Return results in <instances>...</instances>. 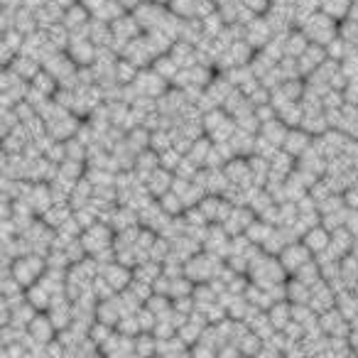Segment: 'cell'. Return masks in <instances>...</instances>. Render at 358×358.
Wrapping results in <instances>:
<instances>
[{"label": "cell", "mask_w": 358, "mask_h": 358, "mask_svg": "<svg viewBox=\"0 0 358 358\" xmlns=\"http://www.w3.org/2000/svg\"><path fill=\"white\" fill-rule=\"evenodd\" d=\"M319 324H322V331L327 336H348L351 334V319L343 317L336 307L327 309V312L319 314Z\"/></svg>", "instance_id": "52a82bcc"}, {"label": "cell", "mask_w": 358, "mask_h": 358, "mask_svg": "<svg viewBox=\"0 0 358 358\" xmlns=\"http://www.w3.org/2000/svg\"><path fill=\"white\" fill-rule=\"evenodd\" d=\"M309 307H312L317 314H322V312H327V309L336 307V289H334L331 285L327 282V280L317 282L312 287V299H309Z\"/></svg>", "instance_id": "9a60e30c"}, {"label": "cell", "mask_w": 358, "mask_h": 358, "mask_svg": "<svg viewBox=\"0 0 358 358\" xmlns=\"http://www.w3.org/2000/svg\"><path fill=\"white\" fill-rule=\"evenodd\" d=\"M13 275L17 278V282L22 285V287H30V285H35L37 280L45 275L47 270V255L42 253H25V255H17L15 260H13L10 265Z\"/></svg>", "instance_id": "6da1fadb"}, {"label": "cell", "mask_w": 358, "mask_h": 358, "mask_svg": "<svg viewBox=\"0 0 358 358\" xmlns=\"http://www.w3.org/2000/svg\"><path fill=\"white\" fill-rule=\"evenodd\" d=\"M10 69L15 71V74H20L22 79L32 81L37 76V71L42 69V62L35 59V57H30V55H22V52H20V55L10 62Z\"/></svg>", "instance_id": "ffe728a7"}, {"label": "cell", "mask_w": 358, "mask_h": 358, "mask_svg": "<svg viewBox=\"0 0 358 358\" xmlns=\"http://www.w3.org/2000/svg\"><path fill=\"white\" fill-rule=\"evenodd\" d=\"M96 50H99V47H96L94 42H91V37H71L69 47H66L69 57L79 66L94 64V62H96Z\"/></svg>", "instance_id": "8fae6325"}, {"label": "cell", "mask_w": 358, "mask_h": 358, "mask_svg": "<svg viewBox=\"0 0 358 358\" xmlns=\"http://www.w3.org/2000/svg\"><path fill=\"white\" fill-rule=\"evenodd\" d=\"M74 216V209H71V204H52L50 209L42 214V221H45L50 229H62V226L66 224V221Z\"/></svg>", "instance_id": "44dd1931"}, {"label": "cell", "mask_w": 358, "mask_h": 358, "mask_svg": "<svg viewBox=\"0 0 358 358\" xmlns=\"http://www.w3.org/2000/svg\"><path fill=\"white\" fill-rule=\"evenodd\" d=\"M133 84L138 86V91L143 96H155V99H159L167 91V79L162 74H157L155 69H140L138 79Z\"/></svg>", "instance_id": "ba28073f"}, {"label": "cell", "mask_w": 358, "mask_h": 358, "mask_svg": "<svg viewBox=\"0 0 358 358\" xmlns=\"http://www.w3.org/2000/svg\"><path fill=\"white\" fill-rule=\"evenodd\" d=\"M182 159H185V155L179 152L174 145L159 152V164H162L164 169H172V172H177V167H179V162H182Z\"/></svg>", "instance_id": "4dcf8cb0"}, {"label": "cell", "mask_w": 358, "mask_h": 358, "mask_svg": "<svg viewBox=\"0 0 358 358\" xmlns=\"http://www.w3.org/2000/svg\"><path fill=\"white\" fill-rule=\"evenodd\" d=\"M157 167H162V164H159V152H157V150L148 148V150H143V152L135 155V167L133 169H135V174H138V177L143 179V182Z\"/></svg>", "instance_id": "d6986e66"}, {"label": "cell", "mask_w": 358, "mask_h": 358, "mask_svg": "<svg viewBox=\"0 0 358 358\" xmlns=\"http://www.w3.org/2000/svg\"><path fill=\"white\" fill-rule=\"evenodd\" d=\"M336 309L348 319L356 317V314H358V292H356V289L348 287V289L336 292Z\"/></svg>", "instance_id": "7402d4cb"}, {"label": "cell", "mask_w": 358, "mask_h": 358, "mask_svg": "<svg viewBox=\"0 0 358 358\" xmlns=\"http://www.w3.org/2000/svg\"><path fill=\"white\" fill-rule=\"evenodd\" d=\"M125 13H128V8H125L120 0H106L103 6H101L94 15L101 17V20H106V22H113V20H118L120 15H125Z\"/></svg>", "instance_id": "f1b7e54d"}, {"label": "cell", "mask_w": 358, "mask_h": 358, "mask_svg": "<svg viewBox=\"0 0 358 358\" xmlns=\"http://www.w3.org/2000/svg\"><path fill=\"white\" fill-rule=\"evenodd\" d=\"M273 37H275L273 27H270V22L265 15H255L250 22H245V42H248L255 52L263 50Z\"/></svg>", "instance_id": "5b68a950"}, {"label": "cell", "mask_w": 358, "mask_h": 358, "mask_svg": "<svg viewBox=\"0 0 358 358\" xmlns=\"http://www.w3.org/2000/svg\"><path fill=\"white\" fill-rule=\"evenodd\" d=\"M47 3H50V0H22V6L25 8H30V10H40V8H45Z\"/></svg>", "instance_id": "d6a6232c"}, {"label": "cell", "mask_w": 358, "mask_h": 358, "mask_svg": "<svg viewBox=\"0 0 358 358\" xmlns=\"http://www.w3.org/2000/svg\"><path fill=\"white\" fill-rule=\"evenodd\" d=\"M270 319H273L275 329H285L289 322H292V302L289 299H282V302H275L273 307L268 309Z\"/></svg>", "instance_id": "484cf974"}, {"label": "cell", "mask_w": 358, "mask_h": 358, "mask_svg": "<svg viewBox=\"0 0 358 358\" xmlns=\"http://www.w3.org/2000/svg\"><path fill=\"white\" fill-rule=\"evenodd\" d=\"M297 59H299V71H302V76H309L312 71H317L319 66H322L324 62L329 59L327 47L317 45V42H312V45H309L307 50H304L302 55L297 57Z\"/></svg>", "instance_id": "5bb4252c"}, {"label": "cell", "mask_w": 358, "mask_h": 358, "mask_svg": "<svg viewBox=\"0 0 358 358\" xmlns=\"http://www.w3.org/2000/svg\"><path fill=\"white\" fill-rule=\"evenodd\" d=\"M302 241L314 255H319L331 245V231H329L324 224H317V226H312V229H307V234L302 236Z\"/></svg>", "instance_id": "e0dca14e"}, {"label": "cell", "mask_w": 358, "mask_h": 358, "mask_svg": "<svg viewBox=\"0 0 358 358\" xmlns=\"http://www.w3.org/2000/svg\"><path fill=\"white\" fill-rule=\"evenodd\" d=\"M312 45V40L307 37V32L299 27V30H292L287 37H285V52H287L289 57H299L307 47Z\"/></svg>", "instance_id": "603a6c76"}, {"label": "cell", "mask_w": 358, "mask_h": 358, "mask_svg": "<svg viewBox=\"0 0 358 358\" xmlns=\"http://www.w3.org/2000/svg\"><path fill=\"white\" fill-rule=\"evenodd\" d=\"M270 234H273V224H268V221H263V219L253 221V224L248 226V231H245V236L258 245H263Z\"/></svg>", "instance_id": "f546056e"}, {"label": "cell", "mask_w": 358, "mask_h": 358, "mask_svg": "<svg viewBox=\"0 0 358 358\" xmlns=\"http://www.w3.org/2000/svg\"><path fill=\"white\" fill-rule=\"evenodd\" d=\"M351 6L353 0H322V6H319V10H324L327 15H331L334 20H346L348 13H351Z\"/></svg>", "instance_id": "4316f807"}, {"label": "cell", "mask_w": 358, "mask_h": 358, "mask_svg": "<svg viewBox=\"0 0 358 358\" xmlns=\"http://www.w3.org/2000/svg\"><path fill=\"white\" fill-rule=\"evenodd\" d=\"M224 169H226V177L231 179V185H238V187L255 185L253 172H250V162L245 157H231L224 164Z\"/></svg>", "instance_id": "4fadbf2b"}, {"label": "cell", "mask_w": 358, "mask_h": 358, "mask_svg": "<svg viewBox=\"0 0 358 358\" xmlns=\"http://www.w3.org/2000/svg\"><path fill=\"white\" fill-rule=\"evenodd\" d=\"M169 10H164L162 3H148V0H143L138 8H133V15L138 17L140 27H143V32H150V30H157L159 22L164 20V15H167Z\"/></svg>", "instance_id": "277c9868"}, {"label": "cell", "mask_w": 358, "mask_h": 358, "mask_svg": "<svg viewBox=\"0 0 358 358\" xmlns=\"http://www.w3.org/2000/svg\"><path fill=\"white\" fill-rule=\"evenodd\" d=\"M101 275L108 280L110 287H113L115 292L125 289L135 278V273L130 270V265H123V263H118V260H115V263H108V265H101Z\"/></svg>", "instance_id": "30bf717a"}, {"label": "cell", "mask_w": 358, "mask_h": 358, "mask_svg": "<svg viewBox=\"0 0 358 358\" xmlns=\"http://www.w3.org/2000/svg\"><path fill=\"white\" fill-rule=\"evenodd\" d=\"M302 30L307 32V37L312 42L327 47L334 37H338V20H334L331 15H327L324 10H319V13H314L307 22H304Z\"/></svg>", "instance_id": "7a4b0ae2"}, {"label": "cell", "mask_w": 358, "mask_h": 358, "mask_svg": "<svg viewBox=\"0 0 358 358\" xmlns=\"http://www.w3.org/2000/svg\"><path fill=\"white\" fill-rule=\"evenodd\" d=\"M81 3H84V6H86V8H89V10H91V13H96V10H99V8H101V6H103L106 0H81Z\"/></svg>", "instance_id": "836d02e7"}, {"label": "cell", "mask_w": 358, "mask_h": 358, "mask_svg": "<svg viewBox=\"0 0 358 358\" xmlns=\"http://www.w3.org/2000/svg\"><path fill=\"white\" fill-rule=\"evenodd\" d=\"M159 206H162L169 216H182L187 211V204H185V199H182V194H177L174 189H169L167 194L159 196Z\"/></svg>", "instance_id": "83f0119b"}, {"label": "cell", "mask_w": 358, "mask_h": 358, "mask_svg": "<svg viewBox=\"0 0 358 358\" xmlns=\"http://www.w3.org/2000/svg\"><path fill=\"white\" fill-rule=\"evenodd\" d=\"M312 145H314V135L309 133V130H304L302 125H297V128H289L287 138H285V143H282V150H287L289 155H294V157L299 159Z\"/></svg>", "instance_id": "7c38bea8"}, {"label": "cell", "mask_w": 358, "mask_h": 358, "mask_svg": "<svg viewBox=\"0 0 358 358\" xmlns=\"http://www.w3.org/2000/svg\"><path fill=\"white\" fill-rule=\"evenodd\" d=\"M172 182H174V174L172 169H164V167H157L152 174H150L148 179H145V187L150 189V194L152 196H162L167 194L169 189H172Z\"/></svg>", "instance_id": "ac0fdd59"}, {"label": "cell", "mask_w": 358, "mask_h": 358, "mask_svg": "<svg viewBox=\"0 0 358 358\" xmlns=\"http://www.w3.org/2000/svg\"><path fill=\"white\" fill-rule=\"evenodd\" d=\"M243 6L255 15H265L270 10V6H273V0H243Z\"/></svg>", "instance_id": "1f68e13d"}, {"label": "cell", "mask_w": 358, "mask_h": 358, "mask_svg": "<svg viewBox=\"0 0 358 358\" xmlns=\"http://www.w3.org/2000/svg\"><path fill=\"white\" fill-rule=\"evenodd\" d=\"M27 331H30V336L35 338V341L50 343L52 338H55V334H57V327H55V322H52V317L47 312H37V317L30 322Z\"/></svg>", "instance_id": "2e32d148"}, {"label": "cell", "mask_w": 358, "mask_h": 358, "mask_svg": "<svg viewBox=\"0 0 358 358\" xmlns=\"http://www.w3.org/2000/svg\"><path fill=\"white\" fill-rule=\"evenodd\" d=\"M294 278H299L304 285H309V287H314L317 282H322L324 280V273H322V265H319L317 258L307 260V263L302 265V268L294 273Z\"/></svg>", "instance_id": "d4e9b609"}, {"label": "cell", "mask_w": 358, "mask_h": 358, "mask_svg": "<svg viewBox=\"0 0 358 358\" xmlns=\"http://www.w3.org/2000/svg\"><path fill=\"white\" fill-rule=\"evenodd\" d=\"M255 211L250 209V206H236L234 204V209H231V214L226 216V221H224V229L229 231L231 236H238V234H245L248 231V226L255 221Z\"/></svg>", "instance_id": "9c48e42d"}, {"label": "cell", "mask_w": 358, "mask_h": 358, "mask_svg": "<svg viewBox=\"0 0 358 358\" xmlns=\"http://www.w3.org/2000/svg\"><path fill=\"white\" fill-rule=\"evenodd\" d=\"M312 255L314 253L304 245V241L299 238V241H294V243L285 245L282 253H280V263L285 265V270H287L289 275H294L307 260H312Z\"/></svg>", "instance_id": "8992f818"}, {"label": "cell", "mask_w": 358, "mask_h": 358, "mask_svg": "<svg viewBox=\"0 0 358 358\" xmlns=\"http://www.w3.org/2000/svg\"><path fill=\"white\" fill-rule=\"evenodd\" d=\"M81 241H84L89 255L99 253V250L113 245V241H115L113 226L106 224V221H96V224H91L89 229H84V234H81Z\"/></svg>", "instance_id": "3957f363"}, {"label": "cell", "mask_w": 358, "mask_h": 358, "mask_svg": "<svg viewBox=\"0 0 358 358\" xmlns=\"http://www.w3.org/2000/svg\"><path fill=\"white\" fill-rule=\"evenodd\" d=\"M287 299L292 304H309V299H312V287L292 275V280H287Z\"/></svg>", "instance_id": "cb8c5ba5"}]
</instances>
